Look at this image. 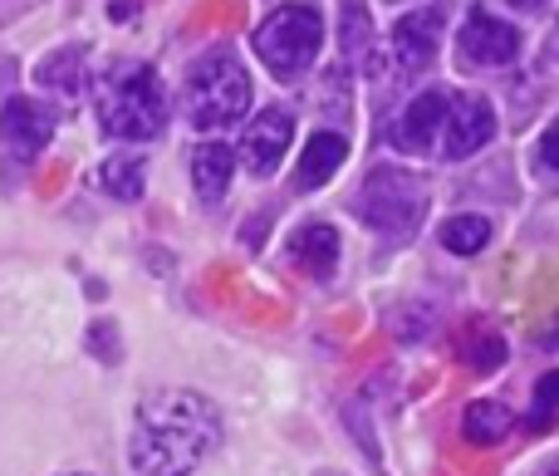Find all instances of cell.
I'll use <instances>...</instances> for the list:
<instances>
[{
    "label": "cell",
    "mask_w": 559,
    "mask_h": 476,
    "mask_svg": "<svg viewBox=\"0 0 559 476\" xmlns=\"http://www.w3.org/2000/svg\"><path fill=\"white\" fill-rule=\"evenodd\" d=\"M222 442V418L192 389H157L138 403L128 462L138 476H187Z\"/></svg>",
    "instance_id": "cell-1"
},
{
    "label": "cell",
    "mask_w": 559,
    "mask_h": 476,
    "mask_svg": "<svg viewBox=\"0 0 559 476\" xmlns=\"http://www.w3.org/2000/svg\"><path fill=\"white\" fill-rule=\"evenodd\" d=\"M98 123L108 138L123 143H147L167 128V94L163 79L143 59H118L104 79H98Z\"/></svg>",
    "instance_id": "cell-2"
},
{
    "label": "cell",
    "mask_w": 559,
    "mask_h": 476,
    "mask_svg": "<svg viewBox=\"0 0 559 476\" xmlns=\"http://www.w3.org/2000/svg\"><path fill=\"white\" fill-rule=\"evenodd\" d=\"M251 108V74H246L241 55L236 49H206L202 59H192L182 84V114L187 123L202 133V128H231L246 118Z\"/></svg>",
    "instance_id": "cell-3"
},
{
    "label": "cell",
    "mask_w": 559,
    "mask_h": 476,
    "mask_svg": "<svg viewBox=\"0 0 559 476\" xmlns=\"http://www.w3.org/2000/svg\"><path fill=\"white\" fill-rule=\"evenodd\" d=\"M354 212L388 241H407L427 216V182L407 167H373L354 197Z\"/></svg>",
    "instance_id": "cell-4"
},
{
    "label": "cell",
    "mask_w": 559,
    "mask_h": 476,
    "mask_svg": "<svg viewBox=\"0 0 559 476\" xmlns=\"http://www.w3.org/2000/svg\"><path fill=\"white\" fill-rule=\"evenodd\" d=\"M319 45H324V15H319V5H305V0L280 5L255 29V55L265 59V69L275 79H299L319 59Z\"/></svg>",
    "instance_id": "cell-5"
},
{
    "label": "cell",
    "mask_w": 559,
    "mask_h": 476,
    "mask_svg": "<svg viewBox=\"0 0 559 476\" xmlns=\"http://www.w3.org/2000/svg\"><path fill=\"white\" fill-rule=\"evenodd\" d=\"M49 138H55V108L49 104H39V98H29V94H15L0 104V153L15 167L35 163Z\"/></svg>",
    "instance_id": "cell-6"
},
{
    "label": "cell",
    "mask_w": 559,
    "mask_h": 476,
    "mask_svg": "<svg viewBox=\"0 0 559 476\" xmlns=\"http://www.w3.org/2000/svg\"><path fill=\"white\" fill-rule=\"evenodd\" d=\"M456 59H462V69H506V64H515V59H521V29L476 5L472 15H466L462 35H456Z\"/></svg>",
    "instance_id": "cell-7"
},
{
    "label": "cell",
    "mask_w": 559,
    "mask_h": 476,
    "mask_svg": "<svg viewBox=\"0 0 559 476\" xmlns=\"http://www.w3.org/2000/svg\"><path fill=\"white\" fill-rule=\"evenodd\" d=\"M442 25H447V5H423V10L397 15L393 39H388V64L397 69V79L423 74V69L432 64L437 39H442Z\"/></svg>",
    "instance_id": "cell-8"
},
{
    "label": "cell",
    "mask_w": 559,
    "mask_h": 476,
    "mask_svg": "<svg viewBox=\"0 0 559 476\" xmlns=\"http://www.w3.org/2000/svg\"><path fill=\"white\" fill-rule=\"evenodd\" d=\"M491 138H496L491 98H486V94H456L452 108H447V123H442V157L462 163V157L481 153Z\"/></svg>",
    "instance_id": "cell-9"
},
{
    "label": "cell",
    "mask_w": 559,
    "mask_h": 476,
    "mask_svg": "<svg viewBox=\"0 0 559 476\" xmlns=\"http://www.w3.org/2000/svg\"><path fill=\"white\" fill-rule=\"evenodd\" d=\"M289 138H295V114L289 108H265L255 123H246L241 133V163L255 177H271L289 153Z\"/></svg>",
    "instance_id": "cell-10"
},
{
    "label": "cell",
    "mask_w": 559,
    "mask_h": 476,
    "mask_svg": "<svg viewBox=\"0 0 559 476\" xmlns=\"http://www.w3.org/2000/svg\"><path fill=\"white\" fill-rule=\"evenodd\" d=\"M447 108H452V98H447L442 88H423V94L397 114V123L388 128V143H393L397 153H427V147L437 143V128L447 123Z\"/></svg>",
    "instance_id": "cell-11"
},
{
    "label": "cell",
    "mask_w": 559,
    "mask_h": 476,
    "mask_svg": "<svg viewBox=\"0 0 559 476\" xmlns=\"http://www.w3.org/2000/svg\"><path fill=\"white\" fill-rule=\"evenodd\" d=\"M289 261H295L309 281H329L338 265V231L329 222H305L289 236Z\"/></svg>",
    "instance_id": "cell-12"
},
{
    "label": "cell",
    "mask_w": 559,
    "mask_h": 476,
    "mask_svg": "<svg viewBox=\"0 0 559 476\" xmlns=\"http://www.w3.org/2000/svg\"><path fill=\"white\" fill-rule=\"evenodd\" d=\"M344 157H348V138L344 133H334V128L314 133L305 143V157H299V167H295V187H299V192H314V187H324L329 177L344 167Z\"/></svg>",
    "instance_id": "cell-13"
},
{
    "label": "cell",
    "mask_w": 559,
    "mask_h": 476,
    "mask_svg": "<svg viewBox=\"0 0 559 476\" xmlns=\"http://www.w3.org/2000/svg\"><path fill=\"white\" fill-rule=\"evenodd\" d=\"M84 64H88V49L64 45V49H55V55L39 59L35 79H39V88H49V94L59 98V104H74V98L84 94Z\"/></svg>",
    "instance_id": "cell-14"
},
{
    "label": "cell",
    "mask_w": 559,
    "mask_h": 476,
    "mask_svg": "<svg viewBox=\"0 0 559 476\" xmlns=\"http://www.w3.org/2000/svg\"><path fill=\"white\" fill-rule=\"evenodd\" d=\"M231 177H236L231 147L202 143V147L192 153V187H197V197H202V202H222L226 187H231Z\"/></svg>",
    "instance_id": "cell-15"
},
{
    "label": "cell",
    "mask_w": 559,
    "mask_h": 476,
    "mask_svg": "<svg viewBox=\"0 0 559 476\" xmlns=\"http://www.w3.org/2000/svg\"><path fill=\"white\" fill-rule=\"evenodd\" d=\"M511 428H515V413L496 398H476L462 418L466 442H476V448H496L501 438H511Z\"/></svg>",
    "instance_id": "cell-16"
},
{
    "label": "cell",
    "mask_w": 559,
    "mask_h": 476,
    "mask_svg": "<svg viewBox=\"0 0 559 476\" xmlns=\"http://www.w3.org/2000/svg\"><path fill=\"white\" fill-rule=\"evenodd\" d=\"M348 64H373V15L364 0H344V29H338Z\"/></svg>",
    "instance_id": "cell-17"
},
{
    "label": "cell",
    "mask_w": 559,
    "mask_h": 476,
    "mask_svg": "<svg viewBox=\"0 0 559 476\" xmlns=\"http://www.w3.org/2000/svg\"><path fill=\"white\" fill-rule=\"evenodd\" d=\"M98 187H104L108 197H118V202H138V197H143V157H133V153L108 157V163L98 167Z\"/></svg>",
    "instance_id": "cell-18"
},
{
    "label": "cell",
    "mask_w": 559,
    "mask_h": 476,
    "mask_svg": "<svg viewBox=\"0 0 559 476\" xmlns=\"http://www.w3.org/2000/svg\"><path fill=\"white\" fill-rule=\"evenodd\" d=\"M442 246H447L452 255H476V251H486V246H491V222H486V216H476V212L452 216V222H442Z\"/></svg>",
    "instance_id": "cell-19"
},
{
    "label": "cell",
    "mask_w": 559,
    "mask_h": 476,
    "mask_svg": "<svg viewBox=\"0 0 559 476\" xmlns=\"http://www.w3.org/2000/svg\"><path fill=\"white\" fill-rule=\"evenodd\" d=\"M84 344H88V349H94L104 364H118V354H123V349H118V330H114V320H94V330L84 334Z\"/></svg>",
    "instance_id": "cell-20"
},
{
    "label": "cell",
    "mask_w": 559,
    "mask_h": 476,
    "mask_svg": "<svg viewBox=\"0 0 559 476\" xmlns=\"http://www.w3.org/2000/svg\"><path fill=\"white\" fill-rule=\"evenodd\" d=\"M506 359V344L501 340H491V334H481V340L476 344H466V364H472V369H496V364Z\"/></svg>",
    "instance_id": "cell-21"
},
{
    "label": "cell",
    "mask_w": 559,
    "mask_h": 476,
    "mask_svg": "<svg viewBox=\"0 0 559 476\" xmlns=\"http://www.w3.org/2000/svg\"><path fill=\"white\" fill-rule=\"evenodd\" d=\"M535 408H540V418L550 408H559V373H545V379L535 383Z\"/></svg>",
    "instance_id": "cell-22"
},
{
    "label": "cell",
    "mask_w": 559,
    "mask_h": 476,
    "mask_svg": "<svg viewBox=\"0 0 559 476\" xmlns=\"http://www.w3.org/2000/svg\"><path fill=\"white\" fill-rule=\"evenodd\" d=\"M540 163L550 167V172H559V118L545 128V138H540Z\"/></svg>",
    "instance_id": "cell-23"
},
{
    "label": "cell",
    "mask_w": 559,
    "mask_h": 476,
    "mask_svg": "<svg viewBox=\"0 0 559 476\" xmlns=\"http://www.w3.org/2000/svg\"><path fill=\"white\" fill-rule=\"evenodd\" d=\"M511 5H521V10H545L550 0H511Z\"/></svg>",
    "instance_id": "cell-24"
},
{
    "label": "cell",
    "mask_w": 559,
    "mask_h": 476,
    "mask_svg": "<svg viewBox=\"0 0 559 476\" xmlns=\"http://www.w3.org/2000/svg\"><path fill=\"white\" fill-rule=\"evenodd\" d=\"M535 476H559V462H550V467H540Z\"/></svg>",
    "instance_id": "cell-25"
},
{
    "label": "cell",
    "mask_w": 559,
    "mask_h": 476,
    "mask_svg": "<svg viewBox=\"0 0 559 476\" xmlns=\"http://www.w3.org/2000/svg\"><path fill=\"white\" fill-rule=\"evenodd\" d=\"M393 5H403V0H393Z\"/></svg>",
    "instance_id": "cell-26"
}]
</instances>
